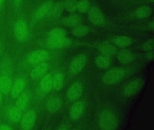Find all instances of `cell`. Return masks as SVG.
Listing matches in <instances>:
<instances>
[{"label": "cell", "mask_w": 154, "mask_h": 130, "mask_svg": "<svg viewBox=\"0 0 154 130\" xmlns=\"http://www.w3.org/2000/svg\"><path fill=\"white\" fill-rule=\"evenodd\" d=\"M16 63L14 58L5 52L2 56L0 67V90L6 102H8L11 85L16 75Z\"/></svg>", "instance_id": "cell-1"}, {"label": "cell", "mask_w": 154, "mask_h": 130, "mask_svg": "<svg viewBox=\"0 0 154 130\" xmlns=\"http://www.w3.org/2000/svg\"><path fill=\"white\" fill-rule=\"evenodd\" d=\"M54 55V50L43 48L30 51L23 55L16 65V72L26 71L36 65L50 61Z\"/></svg>", "instance_id": "cell-2"}, {"label": "cell", "mask_w": 154, "mask_h": 130, "mask_svg": "<svg viewBox=\"0 0 154 130\" xmlns=\"http://www.w3.org/2000/svg\"><path fill=\"white\" fill-rule=\"evenodd\" d=\"M64 10L63 2L55 3L53 1H47L39 5L32 12L29 21V25L33 29L36 24L44 20L60 17Z\"/></svg>", "instance_id": "cell-3"}, {"label": "cell", "mask_w": 154, "mask_h": 130, "mask_svg": "<svg viewBox=\"0 0 154 130\" xmlns=\"http://www.w3.org/2000/svg\"><path fill=\"white\" fill-rule=\"evenodd\" d=\"M10 29L18 44H27L33 37V29L30 27L23 12L16 14V17L11 22Z\"/></svg>", "instance_id": "cell-4"}, {"label": "cell", "mask_w": 154, "mask_h": 130, "mask_svg": "<svg viewBox=\"0 0 154 130\" xmlns=\"http://www.w3.org/2000/svg\"><path fill=\"white\" fill-rule=\"evenodd\" d=\"M29 79L26 71L16 72L8 102L14 103L17 98L29 86Z\"/></svg>", "instance_id": "cell-5"}, {"label": "cell", "mask_w": 154, "mask_h": 130, "mask_svg": "<svg viewBox=\"0 0 154 130\" xmlns=\"http://www.w3.org/2000/svg\"><path fill=\"white\" fill-rule=\"evenodd\" d=\"M53 90L52 71H50L39 79L35 84L33 93V104L39 103Z\"/></svg>", "instance_id": "cell-6"}, {"label": "cell", "mask_w": 154, "mask_h": 130, "mask_svg": "<svg viewBox=\"0 0 154 130\" xmlns=\"http://www.w3.org/2000/svg\"><path fill=\"white\" fill-rule=\"evenodd\" d=\"M97 124L100 129L102 130H116L119 126V119L117 115L112 110L103 109L98 115Z\"/></svg>", "instance_id": "cell-7"}, {"label": "cell", "mask_w": 154, "mask_h": 130, "mask_svg": "<svg viewBox=\"0 0 154 130\" xmlns=\"http://www.w3.org/2000/svg\"><path fill=\"white\" fill-rule=\"evenodd\" d=\"M50 61L43 62L24 71L26 73L30 82L35 85L39 79L51 71L52 65Z\"/></svg>", "instance_id": "cell-8"}, {"label": "cell", "mask_w": 154, "mask_h": 130, "mask_svg": "<svg viewBox=\"0 0 154 130\" xmlns=\"http://www.w3.org/2000/svg\"><path fill=\"white\" fill-rule=\"evenodd\" d=\"M23 113L15 105L14 103L5 102L2 111V118L12 125L19 123Z\"/></svg>", "instance_id": "cell-9"}, {"label": "cell", "mask_w": 154, "mask_h": 130, "mask_svg": "<svg viewBox=\"0 0 154 130\" xmlns=\"http://www.w3.org/2000/svg\"><path fill=\"white\" fill-rule=\"evenodd\" d=\"M127 74V70L124 68H112L104 73L102 79L105 85H112L120 82L126 76Z\"/></svg>", "instance_id": "cell-10"}, {"label": "cell", "mask_w": 154, "mask_h": 130, "mask_svg": "<svg viewBox=\"0 0 154 130\" xmlns=\"http://www.w3.org/2000/svg\"><path fill=\"white\" fill-rule=\"evenodd\" d=\"M72 41L67 37L58 39H47L38 42V44L43 48L55 51L70 46Z\"/></svg>", "instance_id": "cell-11"}, {"label": "cell", "mask_w": 154, "mask_h": 130, "mask_svg": "<svg viewBox=\"0 0 154 130\" xmlns=\"http://www.w3.org/2000/svg\"><path fill=\"white\" fill-rule=\"evenodd\" d=\"M33 97V92L29 86L17 98L14 104L23 113L31 107Z\"/></svg>", "instance_id": "cell-12"}, {"label": "cell", "mask_w": 154, "mask_h": 130, "mask_svg": "<svg viewBox=\"0 0 154 130\" xmlns=\"http://www.w3.org/2000/svg\"><path fill=\"white\" fill-rule=\"evenodd\" d=\"M37 113L35 109L30 107L22 114L19 125L21 129L30 130L33 129L36 120Z\"/></svg>", "instance_id": "cell-13"}, {"label": "cell", "mask_w": 154, "mask_h": 130, "mask_svg": "<svg viewBox=\"0 0 154 130\" xmlns=\"http://www.w3.org/2000/svg\"><path fill=\"white\" fill-rule=\"evenodd\" d=\"M88 61V57L85 53H82L72 59L69 65V71L72 75L80 73L85 67Z\"/></svg>", "instance_id": "cell-14"}, {"label": "cell", "mask_w": 154, "mask_h": 130, "mask_svg": "<svg viewBox=\"0 0 154 130\" xmlns=\"http://www.w3.org/2000/svg\"><path fill=\"white\" fill-rule=\"evenodd\" d=\"M144 80L140 78H136L127 83L122 89V93L125 97H131L137 94L143 88Z\"/></svg>", "instance_id": "cell-15"}, {"label": "cell", "mask_w": 154, "mask_h": 130, "mask_svg": "<svg viewBox=\"0 0 154 130\" xmlns=\"http://www.w3.org/2000/svg\"><path fill=\"white\" fill-rule=\"evenodd\" d=\"M88 17L90 22L95 26H101L106 23V18L100 9L96 5L91 6L88 11Z\"/></svg>", "instance_id": "cell-16"}, {"label": "cell", "mask_w": 154, "mask_h": 130, "mask_svg": "<svg viewBox=\"0 0 154 130\" xmlns=\"http://www.w3.org/2000/svg\"><path fill=\"white\" fill-rule=\"evenodd\" d=\"M83 91L82 82L76 81L72 83L66 91V97L70 101H77L81 97Z\"/></svg>", "instance_id": "cell-17"}, {"label": "cell", "mask_w": 154, "mask_h": 130, "mask_svg": "<svg viewBox=\"0 0 154 130\" xmlns=\"http://www.w3.org/2000/svg\"><path fill=\"white\" fill-rule=\"evenodd\" d=\"M85 104L84 101H75L70 107L69 116L72 120L76 121L83 114L85 109Z\"/></svg>", "instance_id": "cell-18"}, {"label": "cell", "mask_w": 154, "mask_h": 130, "mask_svg": "<svg viewBox=\"0 0 154 130\" xmlns=\"http://www.w3.org/2000/svg\"><path fill=\"white\" fill-rule=\"evenodd\" d=\"M97 50L100 53L109 57H111L115 56L118 52L117 47L109 42H102L97 44Z\"/></svg>", "instance_id": "cell-19"}, {"label": "cell", "mask_w": 154, "mask_h": 130, "mask_svg": "<svg viewBox=\"0 0 154 130\" xmlns=\"http://www.w3.org/2000/svg\"><path fill=\"white\" fill-rule=\"evenodd\" d=\"M116 55L117 60L123 65H127L131 63L135 58V55L133 52L127 49L121 50L118 51Z\"/></svg>", "instance_id": "cell-20"}, {"label": "cell", "mask_w": 154, "mask_h": 130, "mask_svg": "<svg viewBox=\"0 0 154 130\" xmlns=\"http://www.w3.org/2000/svg\"><path fill=\"white\" fill-rule=\"evenodd\" d=\"M64 76L62 72L57 70L52 71L53 90H61L64 85Z\"/></svg>", "instance_id": "cell-21"}, {"label": "cell", "mask_w": 154, "mask_h": 130, "mask_svg": "<svg viewBox=\"0 0 154 130\" xmlns=\"http://www.w3.org/2000/svg\"><path fill=\"white\" fill-rule=\"evenodd\" d=\"M62 104L63 102L60 97L52 96L48 98L46 105L47 109L48 112L55 113L61 108Z\"/></svg>", "instance_id": "cell-22"}, {"label": "cell", "mask_w": 154, "mask_h": 130, "mask_svg": "<svg viewBox=\"0 0 154 130\" xmlns=\"http://www.w3.org/2000/svg\"><path fill=\"white\" fill-rule=\"evenodd\" d=\"M82 17L78 14L71 13L62 20L64 25L69 28H73L81 24Z\"/></svg>", "instance_id": "cell-23"}, {"label": "cell", "mask_w": 154, "mask_h": 130, "mask_svg": "<svg viewBox=\"0 0 154 130\" xmlns=\"http://www.w3.org/2000/svg\"><path fill=\"white\" fill-rule=\"evenodd\" d=\"M111 42L116 47L125 48L132 44L133 39L129 36L120 35L113 37L112 39Z\"/></svg>", "instance_id": "cell-24"}, {"label": "cell", "mask_w": 154, "mask_h": 130, "mask_svg": "<svg viewBox=\"0 0 154 130\" xmlns=\"http://www.w3.org/2000/svg\"><path fill=\"white\" fill-rule=\"evenodd\" d=\"M152 13V9L150 6L143 5L135 10L133 12V15L137 19H144L149 17Z\"/></svg>", "instance_id": "cell-25"}, {"label": "cell", "mask_w": 154, "mask_h": 130, "mask_svg": "<svg viewBox=\"0 0 154 130\" xmlns=\"http://www.w3.org/2000/svg\"><path fill=\"white\" fill-rule=\"evenodd\" d=\"M111 57L100 54L95 57V63L97 67L102 69L109 67L111 65L112 59Z\"/></svg>", "instance_id": "cell-26"}, {"label": "cell", "mask_w": 154, "mask_h": 130, "mask_svg": "<svg viewBox=\"0 0 154 130\" xmlns=\"http://www.w3.org/2000/svg\"><path fill=\"white\" fill-rule=\"evenodd\" d=\"M91 32V29L84 24H81L72 28V33L74 36L82 38L88 35Z\"/></svg>", "instance_id": "cell-27"}, {"label": "cell", "mask_w": 154, "mask_h": 130, "mask_svg": "<svg viewBox=\"0 0 154 130\" xmlns=\"http://www.w3.org/2000/svg\"><path fill=\"white\" fill-rule=\"evenodd\" d=\"M66 33L64 29L61 28H54L47 33V39H58L66 37Z\"/></svg>", "instance_id": "cell-28"}, {"label": "cell", "mask_w": 154, "mask_h": 130, "mask_svg": "<svg viewBox=\"0 0 154 130\" xmlns=\"http://www.w3.org/2000/svg\"><path fill=\"white\" fill-rule=\"evenodd\" d=\"M78 0H64L63 2L64 10L70 13H75L77 11Z\"/></svg>", "instance_id": "cell-29"}, {"label": "cell", "mask_w": 154, "mask_h": 130, "mask_svg": "<svg viewBox=\"0 0 154 130\" xmlns=\"http://www.w3.org/2000/svg\"><path fill=\"white\" fill-rule=\"evenodd\" d=\"M91 7L90 0H78L77 2V11L81 14L88 12Z\"/></svg>", "instance_id": "cell-30"}, {"label": "cell", "mask_w": 154, "mask_h": 130, "mask_svg": "<svg viewBox=\"0 0 154 130\" xmlns=\"http://www.w3.org/2000/svg\"><path fill=\"white\" fill-rule=\"evenodd\" d=\"M16 14L22 12V5L24 0H10Z\"/></svg>", "instance_id": "cell-31"}, {"label": "cell", "mask_w": 154, "mask_h": 130, "mask_svg": "<svg viewBox=\"0 0 154 130\" xmlns=\"http://www.w3.org/2000/svg\"><path fill=\"white\" fill-rule=\"evenodd\" d=\"M154 47V40L153 39H150L143 42L141 45V48L142 50L147 52L150 51H153Z\"/></svg>", "instance_id": "cell-32"}, {"label": "cell", "mask_w": 154, "mask_h": 130, "mask_svg": "<svg viewBox=\"0 0 154 130\" xmlns=\"http://www.w3.org/2000/svg\"><path fill=\"white\" fill-rule=\"evenodd\" d=\"M15 126L2 117H0V130H13Z\"/></svg>", "instance_id": "cell-33"}, {"label": "cell", "mask_w": 154, "mask_h": 130, "mask_svg": "<svg viewBox=\"0 0 154 130\" xmlns=\"http://www.w3.org/2000/svg\"><path fill=\"white\" fill-rule=\"evenodd\" d=\"M5 101L4 96L2 93L1 91L0 90V117H2V111L3 109V106L5 104Z\"/></svg>", "instance_id": "cell-34"}, {"label": "cell", "mask_w": 154, "mask_h": 130, "mask_svg": "<svg viewBox=\"0 0 154 130\" xmlns=\"http://www.w3.org/2000/svg\"><path fill=\"white\" fill-rule=\"evenodd\" d=\"M146 59L149 61H152L154 59V51H147L145 56Z\"/></svg>", "instance_id": "cell-35"}, {"label": "cell", "mask_w": 154, "mask_h": 130, "mask_svg": "<svg viewBox=\"0 0 154 130\" xmlns=\"http://www.w3.org/2000/svg\"><path fill=\"white\" fill-rule=\"evenodd\" d=\"M5 52V44L1 37H0V57Z\"/></svg>", "instance_id": "cell-36"}, {"label": "cell", "mask_w": 154, "mask_h": 130, "mask_svg": "<svg viewBox=\"0 0 154 130\" xmlns=\"http://www.w3.org/2000/svg\"><path fill=\"white\" fill-rule=\"evenodd\" d=\"M5 1L6 0H0V14L4 9V5H5Z\"/></svg>", "instance_id": "cell-37"}, {"label": "cell", "mask_w": 154, "mask_h": 130, "mask_svg": "<svg viewBox=\"0 0 154 130\" xmlns=\"http://www.w3.org/2000/svg\"><path fill=\"white\" fill-rule=\"evenodd\" d=\"M148 26L149 29L151 30H154V23L153 20L149 22V23H148Z\"/></svg>", "instance_id": "cell-38"}, {"label": "cell", "mask_w": 154, "mask_h": 130, "mask_svg": "<svg viewBox=\"0 0 154 130\" xmlns=\"http://www.w3.org/2000/svg\"><path fill=\"white\" fill-rule=\"evenodd\" d=\"M148 1L149 2L152 3H153L154 2V0H148Z\"/></svg>", "instance_id": "cell-39"}, {"label": "cell", "mask_w": 154, "mask_h": 130, "mask_svg": "<svg viewBox=\"0 0 154 130\" xmlns=\"http://www.w3.org/2000/svg\"><path fill=\"white\" fill-rule=\"evenodd\" d=\"M2 56H1V57H0V67H1V65Z\"/></svg>", "instance_id": "cell-40"}]
</instances>
